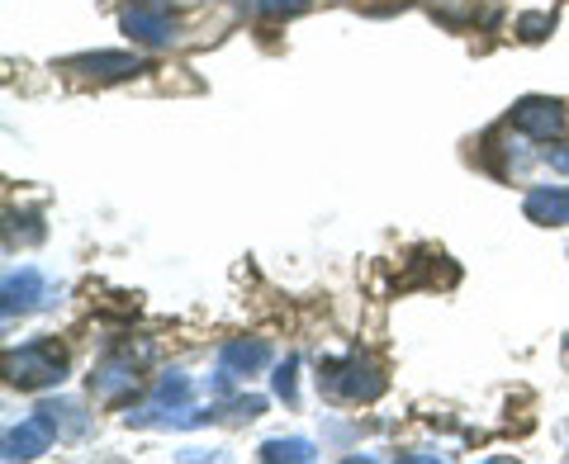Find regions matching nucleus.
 Returning a JSON list of instances; mask_svg holds the SVG:
<instances>
[{
  "label": "nucleus",
  "instance_id": "f257e3e1",
  "mask_svg": "<svg viewBox=\"0 0 569 464\" xmlns=\"http://www.w3.org/2000/svg\"><path fill=\"white\" fill-rule=\"evenodd\" d=\"M318 389L337 403H376L385 394V370L361 351H347L337 361L318 365Z\"/></svg>",
  "mask_w": 569,
  "mask_h": 464
},
{
  "label": "nucleus",
  "instance_id": "f03ea898",
  "mask_svg": "<svg viewBox=\"0 0 569 464\" xmlns=\"http://www.w3.org/2000/svg\"><path fill=\"white\" fill-rule=\"evenodd\" d=\"M6 380L14 389H52L67 380V351L58 342H29L6 351Z\"/></svg>",
  "mask_w": 569,
  "mask_h": 464
},
{
  "label": "nucleus",
  "instance_id": "7ed1b4c3",
  "mask_svg": "<svg viewBox=\"0 0 569 464\" xmlns=\"http://www.w3.org/2000/svg\"><path fill=\"white\" fill-rule=\"evenodd\" d=\"M148 355H152V346L138 351V355H133V346L110 351V355H104V361L91 370V394H96L100 403H123L129 394H138V361H148Z\"/></svg>",
  "mask_w": 569,
  "mask_h": 464
},
{
  "label": "nucleus",
  "instance_id": "20e7f679",
  "mask_svg": "<svg viewBox=\"0 0 569 464\" xmlns=\"http://www.w3.org/2000/svg\"><path fill=\"white\" fill-rule=\"evenodd\" d=\"M512 129L527 133L531 142H550V138H560L565 133V104L560 100H546V95H527L512 104Z\"/></svg>",
  "mask_w": 569,
  "mask_h": 464
},
{
  "label": "nucleus",
  "instance_id": "39448f33",
  "mask_svg": "<svg viewBox=\"0 0 569 464\" xmlns=\"http://www.w3.org/2000/svg\"><path fill=\"white\" fill-rule=\"evenodd\" d=\"M123 33L138 43H148V48H167L176 39V20L167 14V6H129L123 10Z\"/></svg>",
  "mask_w": 569,
  "mask_h": 464
},
{
  "label": "nucleus",
  "instance_id": "423d86ee",
  "mask_svg": "<svg viewBox=\"0 0 569 464\" xmlns=\"http://www.w3.org/2000/svg\"><path fill=\"white\" fill-rule=\"evenodd\" d=\"M67 71H77L86 81H123V77H138L142 58L138 52H86V58H71Z\"/></svg>",
  "mask_w": 569,
  "mask_h": 464
},
{
  "label": "nucleus",
  "instance_id": "0eeeda50",
  "mask_svg": "<svg viewBox=\"0 0 569 464\" xmlns=\"http://www.w3.org/2000/svg\"><path fill=\"white\" fill-rule=\"evenodd\" d=\"M0 294H6V317H14V313L43 309V303H48V280L33 271V265H20V271H6Z\"/></svg>",
  "mask_w": 569,
  "mask_h": 464
},
{
  "label": "nucleus",
  "instance_id": "6e6552de",
  "mask_svg": "<svg viewBox=\"0 0 569 464\" xmlns=\"http://www.w3.org/2000/svg\"><path fill=\"white\" fill-rule=\"evenodd\" d=\"M52 436H58V426H52L43 413H33L24 426H14V432H6V460H33L43 455Z\"/></svg>",
  "mask_w": 569,
  "mask_h": 464
},
{
  "label": "nucleus",
  "instance_id": "1a4fd4ad",
  "mask_svg": "<svg viewBox=\"0 0 569 464\" xmlns=\"http://www.w3.org/2000/svg\"><path fill=\"white\" fill-rule=\"evenodd\" d=\"M522 213H527L531 223H541V228H560V223H569V190L565 185H537V190H527Z\"/></svg>",
  "mask_w": 569,
  "mask_h": 464
},
{
  "label": "nucleus",
  "instance_id": "9d476101",
  "mask_svg": "<svg viewBox=\"0 0 569 464\" xmlns=\"http://www.w3.org/2000/svg\"><path fill=\"white\" fill-rule=\"evenodd\" d=\"M266 361H271V346H266V342H247V336H238V342H223V351H219V370L233 374V380L261 370Z\"/></svg>",
  "mask_w": 569,
  "mask_h": 464
},
{
  "label": "nucleus",
  "instance_id": "9b49d317",
  "mask_svg": "<svg viewBox=\"0 0 569 464\" xmlns=\"http://www.w3.org/2000/svg\"><path fill=\"white\" fill-rule=\"evenodd\" d=\"M318 451H313V441L305 436H276V441H266L261 445V460L266 464H280V460H295V464H309Z\"/></svg>",
  "mask_w": 569,
  "mask_h": 464
},
{
  "label": "nucleus",
  "instance_id": "f8f14e48",
  "mask_svg": "<svg viewBox=\"0 0 569 464\" xmlns=\"http://www.w3.org/2000/svg\"><path fill=\"white\" fill-rule=\"evenodd\" d=\"M194 394V384L186 380V374H162V384H157V399L148 407H186Z\"/></svg>",
  "mask_w": 569,
  "mask_h": 464
},
{
  "label": "nucleus",
  "instance_id": "ddd939ff",
  "mask_svg": "<svg viewBox=\"0 0 569 464\" xmlns=\"http://www.w3.org/2000/svg\"><path fill=\"white\" fill-rule=\"evenodd\" d=\"M213 413H219L223 422H252L266 413V399L257 394H242V399H228V403H213Z\"/></svg>",
  "mask_w": 569,
  "mask_h": 464
},
{
  "label": "nucleus",
  "instance_id": "4468645a",
  "mask_svg": "<svg viewBox=\"0 0 569 464\" xmlns=\"http://www.w3.org/2000/svg\"><path fill=\"white\" fill-rule=\"evenodd\" d=\"M550 29H556V10H531V14H522V20H518L522 43H541Z\"/></svg>",
  "mask_w": 569,
  "mask_h": 464
},
{
  "label": "nucleus",
  "instance_id": "2eb2a0df",
  "mask_svg": "<svg viewBox=\"0 0 569 464\" xmlns=\"http://www.w3.org/2000/svg\"><path fill=\"white\" fill-rule=\"evenodd\" d=\"M299 361L295 355H284V365H276V374H271V384H276V399H284V403H295V394H299Z\"/></svg>",
  "mask_w": 569,
  "mask_h": 464
},
{
  "label": "nucleus",
  "instance_id": "dca6fc26",
  "mask_svg": "<svg viewBox=\"0 0 569 464\" xmlns=\"http://www.w3.org/2000/svg\"><path fill=\"white\" fill-rule=\"evenodd\" d=\"M313 0H257V10L266 14V20H290V14L299 10H309Z\"/></svg>",
  "mask_w": 569,
  "mask_h": 464
},
{
  "label": "nucleus",
  "instance_id": "f3484780",
  "mask_svg": "<svg viewBox=\"0 0 569 464\" xmlns=\"http://www.w3.org/2000/svg\"><path fill=\"white\" fill-rule=\"evenodd\" d=\"M550 167L569 175V148H556V152H550Z\"/></svg>",
  "mask_w": 569,
  "mask_h": 464
}]
</instances>
